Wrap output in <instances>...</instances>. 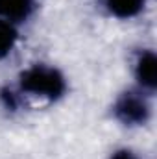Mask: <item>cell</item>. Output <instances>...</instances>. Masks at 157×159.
Wrapping results in <instances>:
<instances>
[{"label": "cell", "instance_id": "obj_3", "mask_svg": "<svg viewBox=\"0 0 157 159\" xmlns=\"http://www.w3.org/2000/svg\"><path fill=\"white\" fill-rule=\"evenodd\" d=\"M137 78L148 89H154L157 85V59L152 52L141 56L137 63Z\"/></svg>", "mask_w": 157, "mask_h": 159}, {"label": "cell", "instance_id": "obj_2", "mask_svg": "<svg viewBox=\"0 0 157 159\" xmlns=\"http://www.w3.org/2000/svg\"><path fill=\"white\" fill-rule=\"evenodd\" d=\"M115 113H117L118 119L122 122H126V124H141L148 117V106L139 94L126 93L117 102Z\"/></svg>", "mask_w": 157, "mask_h": 159}, {"label": "cell", "instance_id": "obj_6", "mask_svg": "<svg viewBox=\"0 0 157 159\" xmlns=\"http://www.w3.org/2000/svg\"><path fill=\"white\" fill-rule=\"evenodd\" d=\"M17 32L7 20H0V57H4L15 44Z\"/></svg>", "mask_w": 157, "mask_h": 159}, {"label": "cell", "instance_id": "obj_1", "mask_svg": "<svg viewBox=\"0 0 157 159\" xmlns=\"http://www.w3.org/2000/svg\"><path fill=\"white\" fill-rule=\"evenodd\" d=\"M20 85L28 93L48 96V98H57L65 91V81L61 78V74L54 69L39 67V65L32 67L30 70L22 74Z\"/></svg>", "mask_w": 157, "mask_h": 159}, {"label": "cell", "instance_id": "obj_7", "mask_svg": "<svg viewBox=\"0 0 157 159\" xmlns=\"http://www.w3.org/2000/svg\"><path fill=\"white\" fill-rule=\"evenodd\" d=\"M111 159H137V157H135L131 152H128V150H120V152H117Z\"/></svg>", "mask_w": 157, "mask_h": 159}, {"label": "cell", "instance_id": "obj_4", "mask_svg": "<svg viewBox=\"0 0 157 159\" xmlns=\"http://www.w3.org/2000/svg\"><path fill=\"white\" fill-rule=\"evenodd\" d=\"M32 9V0H0V15L11 20L24 19Z\"/></svg>", "mask_w": 157, "mask_h": 159}, {"label": "cell", "instance_id": "obj_5", "mask_svg": "<svg viewBox=\"0 0 157 159\" xmlns=\"http://www.w3.org/2000/svg\"><path fill=\"white\" fill-rule=\"evenodd\" d=\"M144 0H107L109 9L118 17H133L141 11Z\"/></svg>", "mask_w": 157, "mask_h": 159}]
</instances>
